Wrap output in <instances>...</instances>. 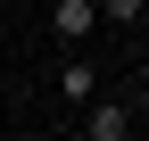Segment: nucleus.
I'll return each mask as SVG.
<instances>
[{"label":"nucleus","instance_id":"obj_2","mask_svg":"<svg viewBox=\"0 0 149 141\" xmlns=\"http://www.w3.org/2000/svg\"><path fill=\"white\" fill-rule=\"evenodd\" d=\"M100 33V0H50V42L74 50V42H91Z\"/></svg>","mask_w":149,"mask_h":141},{"label":"nucleus","instance_id":"obj_4","mask_svg":"<svg viewBox=\"0 0 149 141\" xmlns=\"http://www.w3.org/2000/svg\"><path fill=\"white\" fill-rule=\"evenodd\" d=\"M141 17H149L141 0H100V25H116V33H124V25H141Z\"/></svg>","mask_w":149,"mask_h":141},{"label":"nucleus","instance_id":"obj_5","mask_svg":"<svg viewBox=\"0 0 149 141\" xmlns=\"http://www.w3.org/2000/svg\"><path fill=\"white\" fill-rule=\"evenodd\" d=\"M133 116L149 125V66H141V91H133Z\"/></svg>","mask_w":149,"mask_h":141},{"label":"nucleus","instance_id":"obj_1","mask_svg":"<svg viewBox=\"0 0 149 141\" xmlns=\"http://www.w3.org/2000/svg\"><path fill=\"white\" fill-rule=\"evenodd\" d=\"M74 133H83V141H133V133H141V116H133V100L91 91V100H83V116H74Z\"/></svg>","mask_w":149,"mask_h":141},{"label":"nucleus","instance_id":"obj_3","mask_svg":"<svg viewBox=\"0 0 149 141\" xmlns=\"http://www.w3.org/2000/svg\"><path fill=\"white\" fill-rule=\"evenodd\" d=\"M50 91H58L66 108H83V100L100 91V66H91V58H58V75H50Z\"/></svg>","mask_w":149,"mask_h":141},{"label":"nucleus","instance_id":"obj_6","mask_svg":"<svg viewBox=\"0 0 149 141\" xmlns=\"http://www.w3.org/2000/svg\"><path fill=\"white\" fill-rule=\"evenodd\" d=\"M141 8H149V0H141Z\"/></svg>","mask_w":149,"mask_h":141}]
</instances>
